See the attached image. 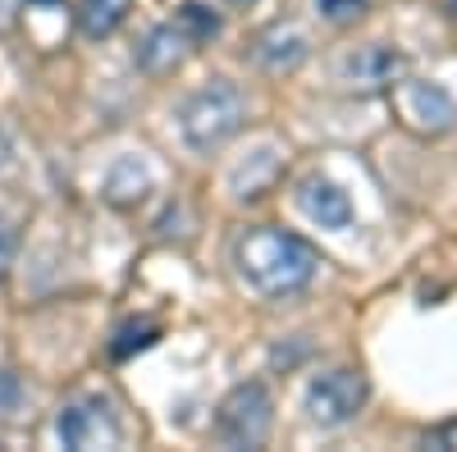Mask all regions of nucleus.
<instances>
[{
    "instance_id": "obj_8",
    "label": "nucleus",
    "mask_w": 457,
    "mask_h": 452,
    "mask_svg": "<svg viewBox=\"0 0 457 452\" xmlns=\"http://www.w3.org/2000/svg\"><path fill=\"white\" fill-rule=\"evenodd\" d=\"M256 64L265 73H293L302 60L312 55V42H307V32L293 28V23H275V28H265L256 37V46H252Z\"/></svg>"
},
{
    "instance_id": "obj_4",
    "label": "nucleus",
    "mask_w": 457,
    "mask_h": 452,
    "mask_svg": "<svg viewBox=\"0 0 457 452\" xmlns=\"http://www.w3.org/2000/svg\"><path fill=\"white\" fill-rule=\"evenodd\" d=\"M275 425V402L265 393V384H238L220 402V416H215V430L228 448H261L265 434Z\"/></svg>"
},
{
    "instance_id": "obj_3",
    "label": "nucleus",
    "mask_w": 457,
    "mask_h": 452,
    "mask_svg": "<svg viewBox=\"0 0 457 452\" xmlns=\"http://www.w3.org/2000/svg\"><path fill=\"white\" fill-rule=\"evenodd\" d=\"M366 374L353 370V366H334V370H320L312 374L307 393H302V411H307V421L320 425V430H343L361 416L366 407Z\"/></svg>"
},
{
    "instance_id": "obj_9",
    "label": "nucleus",
    "mask_w": 457,
    "mask_h": 452,
    "mask_svg": "<svg viewBox=\"0 0 457 452\" xmlns=\"http://www.w3.org/2000/svg\"><path fill=\"white\" fill-rule=\"evenodd\" d=\"M187 55H193V37H187L183 28H174V23L151 28V32L142 37V46H137V64H142L146 73H156V78L174 73Z\"/></svg>"
},
{
    "instance_id": "obj_19",
    "label": "nucleus",
    "mask_w": 457,
    "mask_h": 452,
    "mask_svg": "<svg viewBox=\"0 0 457 452\" xmlns=\"http://www.w3.org/2000/svg\"><path fill=\"white\" fill-rule=\"evenodd\" d=\"M32 5H55V0H32Z\"/></svg>"
},
{
    "instance_id": "obj_1",
    "label": "nucleus",
    "mask_w": 457,
    "mask_h": 452,
    "mask_svg": "<svg viewBox=\"0 0 457 452\" xmlns=\"http://www.w3.org/2000/svg\"><path fill=\"white\" fill-rule=\"evenodd\" d=\"M234 266L252 292L293 297L302 288H312V279L320 275V256L307 238L275 229V224H256L234 242Z\"/></svg>"
},
{
    "instance_id": "obj_15",
    "label": "nucleus",
    "mask_w": 457,
    "mask_h": 452,
    "mask_svg": "<svg viewBox=\"0 0 457 452\" xmlns=\"http://www.w3.org/2000/svg\"><path fill=\"white\" fill-rule=\"evenodd\" d=\"M366 5H370V0H316L320 19H329V23H348V19H357Z\"/></svg>"
},
{
    "instance_id": "obj_17",
    "label": "nucleus",
    "mask_w": 457,
    "mask_h": 452,
    "mask_svg": "<svg viewBox=\"0 0 457 452\" xmlns=\"http://www.w3.org/2000/svg\"><path fill=\"white\" fill-rule=\"evenodd\" d=\"M14 247H19V234L0 219V284L10 279V266H14Z\"/></svg>"
},
{
    "instance_id": "obj_10",
    "label": "nucleus",
    "mask_w": 457,
    "mask_h": 452,
    "mask_svg": "<svg viewBox=\"0 0 457 452\" xmlns=\"http://www.w3.org/2000/svg\"><path fill=\"white\" fill-rule=\"evenodd\" d=\"M398 69H403V55H398L394 46H385V42L361 46L357 55L343 60V73H348L353 83H361V87H385V83H394Z\"/></svg>"
},
{
    "instance_id": "obj_16",
    "label": "nucleus",
    "mask_w": 457,
    "mask_h": 452,
    "mask_svg": "<svg viewBox=\"0 0 457 452\" xmlns=\"http://www.w3.org/2000/svg\"><path fill=\"white\" fill-rule=\"evenodd\" d=\"M23 402V389L10 370H0V416H14V407Z\"/></svg>"
},
{
    "instance_id": "obj_20",
    "label": "nucleus",
    "mask_w": 457,
    "mask_h": 452,
    "mask_svg": "<svg viewBox=\"0 0 457 452\" xmlns=\"http://www.w3.org/2000/svg\"><path fill=\"white\" fill-rule=\"evenodd\" d=\"M228 5H252V0H228Z\"/></svg>"
},
{
    "instance_id": "obj_18",
    "label": "nucleus",
    "mask_w": 457,
    "mask_h": 452,
    "mask_svg": "<svg viewBox=\"0 0 457 452\" xmlns=\"http://www.w3.org/2000/svg\"><path fill=\"white\" fill-rule=\"evenodd\" d=\"M426 448H457V421L444 425V430H435V434L426 439Z\"/></svg>"
},
{
    "instance_id": "obj_12",
    "label": "nucleus",
    "mask_w": 457,
    "mask_h": 452,
    "mask_svg": "<svg viewBox=\"0 0 457 452\" xmlns=\"http://www.w3.org/2000/svg\"><path fill=\"white\" fill-rule=\"evenodd\" d=\"M133 10V0H83L79 5V28L92 37V42H105V37H114L124 28Z\"/></svg>"
},
{
    "instance_id": "obj_13",
    "label": "nucleus",
    "mask_w": 457,
    "mask_h": 452,
    "mask_svg": "<svg viewBox=\"0 0 457 452\" xmlns=\"http://www.w3.org/2000/svg\"><path fill=\"white\" fill-rule=\"evenodd\" d=\"M179 28L193 37V46L211 42V37H220V14L211 5H202V0H183L179 5Z\"/></svg>"
},
{
    "instance_id": "obj_5",
    "label": "nucleus",
    "mask_w": 457,
    "mask_h": 452,
    "mask_svg": "<svg viewBox=\"0 0 457 452\" xmlns=\"http://www.w3.org/2000/svg\"><path fill=\"white\" fill-rule=\"evenodd\" d=\"M55 434H60V443L73 448V452H92V448H114L124 430H120V416H114L110 398L87 393V398H73V402L60 407Z\"/></svg>"
},
{
    "instance_id": "obj_7",
    "label": "nucleus",
    "mask_w": 457,
    "mask_h": 452,
    "mask_svg": "<svg viewBox=\"0 0 457 452\" xmlns=\"http://www.w3.org/2000/svg\"><path fill=\"white\" fill-rule=\"evenodd\" d=\"M297 206L312 224H320V229H348L353 224V197L329 178H302L297 183Z\"/></svg>"
},
{
    "instance_id": "obj_14",
    "label": "nucleus",
    "mask_w": 457,
    "mask_h": 452,
    "mask_svg": "<svg viewBox=\"0 0 457 452\" xmlns=\"http://www.w3.org/2000/svg\"><path fill=\"white\" fill-rule=\"evenodd\" d=\"M161 338V329L151 325V320H142V325H124L120 333H114V343H110V352L120 357V361H129L133 352H142V348H151Z\"/></svg>"
},
{
    "instance_id": "obj_6",
    "label": "nucleus",
    "mask_w": 457,
    "mask_h": 452,
    "mask_svg": "<svg viewBox=\"0 0 457 452\" xmlns=\"http://www.w3.org/2000/svg\"><path fill=\"white\" fill-rule=\"evenodd\" d=\"M394 105H398V115L407 128L416 133H448L453 119H457V101L439 87V83H421V78H411V83H398L394 87Z\"/></svg>"
},
{
    "instance_id": "obj_11",
    "label": "nucleus",
    "mask_w": 457,
    "mask_h": 452,
    "mask_svg": "<svg viewBox=\"0 0 457 452\" xmlns=\"http://www.w3.org/2000/svg\"><path fill=\"white\" fill-rule=\"evenodd\" d=\"M151 193V169L137 160V156H120L105 174V197L114 206H129V201H142Z\"/></svg>"
},
{
    "instance_id": "obj_2",
    "label": "nucleus",
    "mask_w": 457,
    "mask_h": 452,
    "mask_svg": "<svg viewBox=\"0 0 457 452\" xmlns=\"http://www.w3.org/2000/svg\"><path fill=\"white\" fill-rule=\"evenodd\" d=\"M247 119V101L234 83H206L197 87L193 96H187L179 105V137L187 151H197V156H211V151H220L228 137H234Z\"/></svg>"
}]
</instances>
